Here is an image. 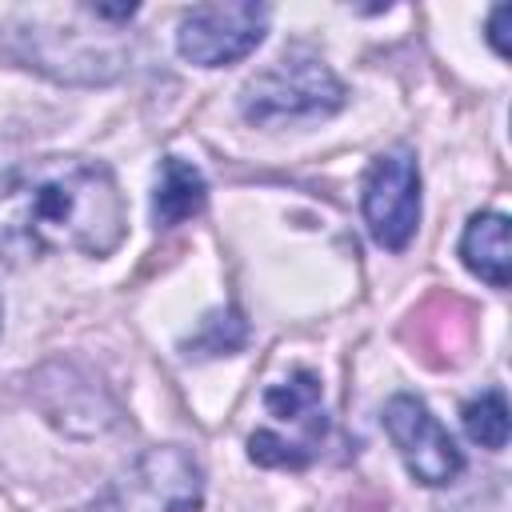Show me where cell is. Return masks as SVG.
<instances>
[{"label": "cell", "instance_id": "cell-1", "mask_svg": "<svg viewBox=\"0 0 512 512\" xmlns=\"http://www.w3.org/2000/svg\"><path fill=\"white\" fill-rule=\"evenodd\" d=\"M124 196L108 164L36 156L0 172V260L48 252L108 256L124 240Z\"/></svg>", "mask_w": 512, "mask_h": 512}, {"label": "cell", "instance_id": "cell-2", "mask_svg": "<svg viewBox=\"0 0 512 512\" xmlns=\"http://www.w3.org/2000/svg\"><path fill=\"white\" fill-rule=\"evenodd\" d=\"M204 472L180 444L148 448L128 472H120L96 500L76 512H200Z\"/></svg>", "mask_w": 512, "mask_h": 512}, {"label": "cell", "instance_id": "cell-3", "mask_svg": "<svg viewBox=\"0 0 512 512\" xmlns=\"http://www.w3.org/2000/svg\"><path fill=\"white\" fill-rule=\"evenodd\" d=\"M240 104H244V116L252 124L328 116L344 104V84L332 76V68L316 52L288 48L280 60H272L264 72H256L248 80Z\"/></svg>", "mask_w": 512, "mask_h": 512}, {"label": "cell", "instance_id": "cell-4", "mask_svg": "<svg viewBox=\"0 0 512 512\" xmlns=\"http://www.w3.org/2000/svg\"><path fill=\"white\" fill-rule=\"evenodd\" d=\"M264 408H268L272 424L252 432L248 456L268 468H304L316 456L324 428H328L320 380L312 372H292L288 380H280L264 392Z\"/></svg>", "mask_w": 512, "mask_h": 512}, {"label": "cell", "instance_id": "cell-5", "mask_svg": "<svg viewBox=\"0 0 512 512\" xmlns=\"http://www.w3.org/2000/svg\"><path fill=\"white\" fill-rule=\"evenodd\" d=\"M268 28L264 4H196L184 12L176 48L200 68H220L244 60Z\"/></svg>", "mask_w": 512, "mask_h": 512}, {"label": "cell", "instance_id": "cell-6", "mask_svg": "<svg viewBox=\"0 0 512 512\" xmlns=\"http://www.w3.org/2000/svg\"><path fill=\"white\" fill-rule=\"evenodd\" d=\"M364 220L380 248L400 252L420 224V172L408 152H384L364 176Z\"/></svg>", "mask_w": 512, "mask_h": 512}, {"label": "cell", "instance_id": "cell-7", "mask_svg": "<svg viewBox=\"0 0 512 512\" xmlns=\"http://www.w3.org/2000/svg\"><path fill=\"white\" fill-rule=\"evenodd\" d=\"M384 428L396 444V452L404 456L408 472L420 484H448L460 476L464 456L456 448V440L448 436V428L428 412L424 400L416 396H392L384 404Z\"/></svg>", "mask_w": 512, "mask_h": 512}, {"label": "cell", "instance_id": "cell-8", "mask_svg": "<svg viewBox=\"0 0 512 512\" xmlns=\"http://www.w3.org/2000/svg\"><path fill=\"white\" fill-rule=\"evenodd\" d=\"M460 256L464 264L492 288H508V268H512V248H508V216L500 212H480L468 220L460 236Z\"/></svg>", "mask_w": 512, "mask_h": 512}, {"label": "cell", "instance_id": "cell-9", "mask_svg": "<svg viewBox=\"0 0 512 512\" xmlns=\"http://www.w3.org/2000/svg\"><path fill=\"white\" fill-rule=\"evenodd\" d=\"M208 204V188H204V176L180 160V156H168L160 164V180H156V196H152V216L160 228H176L184 220H192L200 208Z\"/></svg>", "mask_w": 512, "mask_h": 512}, {"label": "cell", "instance_id": "cell-10", "mask_svg": "<svg viewBox=\"0 0 512 512\" xmlns=\"http://www.w3.org/2000/svg\"><path fill=\"white\" fill-rule=\"evenodd\" d=\"M464 432L480 448H492V452H500L508 444V400H504L500 388H492L480 400L464 404Z\"/></svg>", "mask_w": 512, "mask_h": 512}, {"label": "cell", "instance_id": "cell-11", "mask_svg": "<svg viewBox=\"0 0 512 512\" xmlns=\"http://www.w3.org/2000/svg\"><path fill=\"white\" fill-rule=\"evenodd\" d=\"M232 324H236V316H232V312H216V316L204 324V336H196V344H192V348H204L208 356L236 348V344H240V336H228V332H224V328H232Z\"/></svg>", "mask_w": 512, "mask_h": 512}, {"label": "cell", "instance_id": "cell-12", "mask_svg": "<svg viewBox=\"0 0 512 512\" xmlns=\"http://www.w3.org/2000/svg\"><path fill=\"white\" fill-rule=\"evenodd\" d=\"M512 20V4H500L496 12H492V20H488V40L496 44V52L500 56H508V44H504V24Z\"/></svg>", "mask_w": 512, "mask_h": 512}, {"label": "cell", "instance_id": "cell-13", "mask_svg": "<svg viewBox=\"0 0 512 512\" xmlns=\"http://www.w3.org/2000/svg\"><path fill=\"white\" fill-rule=\"evenodd\" d=\"M0 316H4V304H0Z\"/></svg>", "mask_w": 512, "mask_h": 512}]
</instances>
